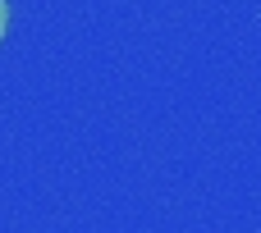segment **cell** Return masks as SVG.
<instances>
[{"label":"cell","mask_w":261,"mask_h":233,"mask_svg":"<svg viewBox=\"0 0 261 233\" xmlns=\"http://www.w3.org/2000/svg\"><path fill=\"white\" fill-rule=\"evenodd\" d=\"M5 27H9V5L0 0V41H5Z\"/></svg>","instance_id":"cell-1"}]
</instances>
